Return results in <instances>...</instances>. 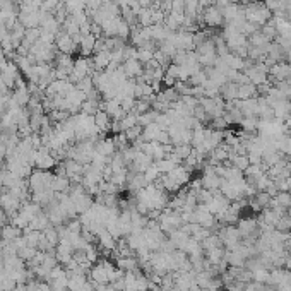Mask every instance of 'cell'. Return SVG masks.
I'll list each match as a JSON object with an SVG mask.
<instances>
[{
	"label": "cell",
	"instance_id": "8",
	"mask_svg": "<svg viewBox=\"0 0 291 291\" xmlns=\"http://www.w3.org/2000/svg\"><path fill=\"white\" fill-rule=\"evenodd\" d=\"M55 47H57L58 53L64 55H70L72 57L74 53H79V47L74 41V38L70 34H67L65 31H60V33L55 36Z\"/></svg>",
	"mask_w": 291,
	"mask_h": 291
},
{
	"label": "cell",
	"instance_id": "28",
	"mask_svg": "<svg viewBox=\"0 0 291 291\" xmlns=\"http://www.w3.org/2000/svg\"><path fill=\"white\" fill-rule=\"evenodd\" d=\"M192 151H194L192 144H178V146H173V151H171V153L183 163V161L192 154Z\"/></svg>",
	"mask_w": 291,
	"mask_h": 291
},
{
	"label": "cell",
	"instance_id": "11",
	"mask_svg": "<svg viewBox=\"0 0 291 291\" xmlns=\"http://www.w3.org/2000/svg\"><path fill=\"white\" fill-rule=\"evenodd\" d=\"M95 153L103 158H112L116 153V146L113 137H99L95 144Z\"/></svg>",
	"mask_w": 291,
	"mask_h": 291
},
{
	"label": "cell",
	"instance_id": "3",
	"mask_svg": "<svg viewBox=\"0 0 291 291\" xmlns=\"http://www.w3.org/2000/svg\"><path fill=\"white\" fill-rule=\"evenodd\" d=\"M95 72V65H93V58L91 57H77L74 60V69L69 76V81L72 84H77L79 81H82L84 77L93 76Z\"/></svg>",
	"mask_w": 291,
	"mask_h": 291
},
{
	"label": "cell",
	"instance_id": "24",
	"mask_svg": "<svg viewBox=\"0 0 291 291\" xmlns=\"http://www.w3.org/2000/svg\"><path fill=\"white\" fill-rule=\"evenodd\" d=\"M228 163L231 164V166L238 168L240 171H245L248 166H250V161H248V156H247V154H240V153H229Z\"/></svg>",
	"mask_w": 291,
	"mask_h": 291
},
{
	"label": "cell",
	"instance_id": "19",
	"mask_svg": "<svg viewBox=\"0 0 291 291\" xmlns=\"http://www.w3.org/2000/svg\"><path fill=\"white\" fill-rule=\"evenodd\" d=\"M48 226H51V223H50V219H48L47 212H45V209H43V211H40L36 216H34V219L29 223V226L26 229H36V231H45ZM26 229H24V231H26Z\"/></svg>",
	"mask_w": 291,
	"mask_h": 291
},
{
	"label": "cell",
	"instance_id": "9",
	"mask_svg": "<svg viewBox=\"0 0 291 291\" xmlns=\"http://www.w3.org/2000/svg\"><path fill=\"white\" fill-rule=\"evenodd\" d=\"M21 206H22L21 199H19L17 195H14L12 192H9V190H5V192L2 194V197H0V208L7 212L9 218H11L12 214H16V212L21 209Z\"/></svg>",
	"mask_w": 291,
	"mask_h": 291
},
{
	"label": "cell",
	"instance_id": "37",
	"mask_svg": "<svg viewBox=\"0 0 291 291\" xmlns=\"http://www.w3.org/2000/svg\"><path fill=\"white\" fill-rule=\"evenodd\" d=\"M139 2V5H141V9H149V7H153V0H137Z\"/></svg>",
	"mask_w": 291,
	"mask_h": 291
},
{
	"label": "cell",
	"instance_id": "6",
	"mask_svg": "<svg viewBox=\"0 0 291 291\" xmlns=\"http://www.w3.org/2000/svg\"><path fill=\"white\" fill-rule=\"evenodd\" d=\"M200 22L204 24V28L208 29H219L225 26V17H223V12L216 5H209L202 11L200 14Z\"/></svg>",
	"mask_w": 291,
	"mask_h": 291
},
{
	"label": "cell",
	"instance_id": "10",
	"mask_svg": "<svg viewBox=\"0 0 291 291\" xmlns=\"http://www.w3.org/2000/svg\"><path fill=\"white\" fill-rule=\"evenodd\" d=\"M269 106L274 112V118H279V120L286 122L291 116V101L288 98L274 99V101L269 103Z\"/></svg>",
	"mask_w": 291,
	"mask_h": 291
},
{
	"label": "cell",
	"instance_id": "20",
	"mask_svg": "<svg viewBox=\"0 0 291 291\" xmlns=\"http://www.w3.org/2000/svg\"><path fill=\"white\" fill-rule=\"evenodd\" d=\"M110 64H112V58H110L108 50L93 53V65H95V70H105Z\"/></svg>",
	"mask_w": 291,
	"mask_h": 291
},
{
	"label": "cell",
	"instance_id": "26",
	"mask_svg": "<svg viewBox=\"0 0 291 291\" xmlns=\"http://www.w3.org/2000/svg\"><path fill=\"white\" fill-rule=\"evenodd\" d=\"M257 96H259L257 86H254L252 82L238 86V99H250V98H257Z\"/></svg>",
	"mask_w": 291,
	"mask_h": 291
},
{
	"label": "cell",
	"instance_id": "7",
	"mask_svg": "<svg viewBox=\"0 0 291 291\" xmlns=\"http://www.w3.org/2000/svg\"><path fill=\"white\" fill-rule=\"evenodd\" d=\"M200 180V185H202L204 190H209V192H218L219 187H221V182L223 178L219 177L218 173L214 171V168L211 166V164H208V166L202 170V175L199 177Z\"/></svg>",
	"mask_w": 291,
	"mask_h": 291
},
{
	"label": "cell",
	"instance_id": "25",
	"mask_svg": "<svg viewBox=\"0 0 291 291\" xmlns=\"http://www.w3.org/2000/svg\"><path fill=\"white\" fill-rule=\"evenodd\" d=\"M204 257H206V260H208L211 266H218V264L223 262V259H225V247H216V248H211V250H206L204 252Z\"/></svg>",
	"mask_w": 291,
	"mask_h": 291
},
{
	"label": "cell",
	"instance_id": "18",
	"mask_svg": "<svg viewBox=\"0 0 291 291\" xmlns=\"http://www.w3.org/2000/svg\"><path fill=\"white\" fill-rule=\"evenodd\" d=\"M22 235H24V231H22L21 228H17V226L11 225V223H7L5 226H2V228H0V240L7 242V243L14 242L16 238L22 237Z\"/></svg>",
	"mask_w": 291,
	"mask_h": 291
},
{
	"label": "cell",
	"instance_id": "16",
	"mask_svg": "<svg viewBox=\"0 0 291 291\" xmlns=\"http://www.w3.org/2000/svg\"><path fill=\"white\" fill-rule=\"evenodd\" d=\"M11 99L17 106L26 108V106H28V103H29V99H31V91H29V87L24 86V87H16V89H12Z\"/></svg>",
	"mask_w": 291,
	"mask_h": 291
},
{
	"label": "cell",
	"instance_id": "36",
	"mask_svg": "<svg viewBox=\"0 0 291 291\" xmlns=\"http://www.w3.org/2000/svg\"><path fill=\"white\" fill-rule=\"evenodd\" d=\"M11 93V89H9V86L5 84L4 77L0 76V95H9Z\"/></svg>",
	"mask_w": 291,
	"mask_h": 291
},
{
	"label": "cell",
	"instance_id": "2",
	"mask_svg": "<svg viewBox=\"0 0 291 291\" xmlns=\"http://www.w3.org/2000/svg\"><path fill=\"white\" fill-rule=\"evenodd\" d=\"M51 178H53V173H51V171L38 170V168H34L33 173L29 175V178H28V185H29L31 194L50 190L51 189Z\"/></svg>",
	"mask_w": 291,
	"mask_h": 291
},
{
	"label": "cell",
	"instance_id": "15",
	"mask_svg": "<svg viewBox=\"0 0 291 291\" xmlns=\"http://www.w3.org/2000/svg\"><path fill=\"white\" fill-rule=\"evenodd\" d=\"M95 125L99 130V134H106V132H112L113 118L105 112V110H99L95 115Z\"/></svg>",
	"mask_w": 291,
	"mask_h": 291
},
{
	"label": "cell",
	"instance_id": "27",
	"mask_svg": "<svg viewBox=\"0 0 291 291\" xmlns=\"http://www.w3.org/2000/svg\"><path fill=\"white\" fill-rule=\"evenodd\" d=\"M264 4H266V7L269 9V12L273 16L286 14V0H264Z\"/></svg>",
	"mask_w": 291,
	"mask_h": 291
},
{
	"label": "cell",
	"instance_id": "39",
	"mask_svg": "<svg viewBox=\"0 0 291 291\" xmlns=\"http://www.w3.org/2000/svg\"><path fill=\"white\" fill-rule=\"evenodd\" d=\"M0 74H2V69H0Z\"/></svg>",
	"mask_w": 291,
	"mask_h": 291
},
{
	"label": "cell",
	"instance_id": "17",
	"mask_svg": "<svg viewBox=\"0 0 291 291\" xmlns=\"http://www.w3.org/2000/svg\"><path fill=\"white\" fill-rule=\"evenodd\" d=\"M125 74H127L129 79H139V77L144 74V65L139 62L137 58H132V60H127V62L122 64Z\"/></svg>",
	"mask_w": 291,
	"mask_h": 291
},
{
	"label": "cell",
	"instance_id": "4",
	"mask_svg": "<svg viewBox=\"0 0 291 291\" xmlns=\"http://www.w3.org/2000/svg\"><path fill=\"white\" fill-rule=\"evenodd\" d=\"M158 223H160V228L163 229L166 235L177 231V229H180L183 226V221H182V218H180V212L173 211V209H170V208L163 209V211L160 212Z\"/></svg>",
	"mask_w": 291,
	"mask_h": 291
},
{
	"label": "cell",
	"instance_id": "30",
	"mask_svg": "<svg viewBox=\"0 0 291 291\" xmlns=\"http://www.w3.org/2000/svg\"><path fill=\"white\" fill-rule=\"evenodd\" d=\"M269 277H271V269H267V267H260V269L252 271V281H254V283L269 284Z\"/></svg>",
	"mask_w": 291,
	"mask_h": 291
},
{
	"label": "cell",
	"instance_id": "12",
	"mask_svg": "<svg viewBox=\"0 0 291 291\" xmlns=\"http://www.w3.org/2000/svg\"><path fill=\"white\" fill-rule=\"evenodd\" d=\"M72 187V182H70L69 177L60 173H53V178H51V190L55 194H67Z\"/></svg>",
	"mask_w": 291,
	"mask_h": 291
},
{
	"label": "cell",
	"instance_id": "41",
	"mask_svg": "<svg viewBox=\"0 0 291 291\" xmlns=\"http://www.w3.org/2000/svg\"><path fill=\"white\" fill-rule=\"evenodd\" d=\"M173 291H175V290H173Z\"/></svg>",
	"mask_w": 291,
	"mask_h": 291
},
{
	"label": "cell",
	"instance_id": "5",
	"mask_svg": "<svg viewBox=\"0 0 291 291\" xmlns=\"http://www.w3.org/2000/svg\"><path fill=\"white\" fill-rule=\"evenodd\" d=\"M31 160H33L34 168H38V170H48L50 171L58 164L57 158L53 156V153L48 149L47 146H41V147L34 149L33 158H31Z\"/></svg>",
	"mask_w": 291,
	"mask_h": 291
},
{
	"label": "cell",
	"instance_id": "31",
	"mask_svg": "<svg viewBox=\"0 0 291 291\" xmlns=\"http://www.w3.org/2000/svg\"><path fill=\"white\" fill-rule=\"evenodd\" d=\"M154 58V51L149 50V48H146V47H141L137 48V60L142 64V65H146L147 62H151Z\"/></svg>",
	"mask_w": 291,
	"mask_h": 291
},
{
	"label": "cell",
	"instance_id": "35",
	"mask_svg": "<svg viewBox=\"0 0 291 291\" xmlns=\"http://www.w3.org/2000/svg\"><path fill=\"white\" fill-rule=\"evenodd\" d=\"M170 12H173V14H185V2L183 0H173Z\"/></svg>",
	"mask_w": 291,
	"mask_h": 291
},
{
	"label": "cell",
	"instance_id": "1",
	"mask_svg": "<svg viewBox=\"0 0 291 291\" xmlns=\"http://www.w3.org/2000/svg\"><path fill=\"white\" fill-rule=\"evenodd\" d=\"M243 11H245V19H247L248 22L257 24L259 28L267 24V22L271 21V17H273L269 9L264 4V0H254V2L243 4Z\"/></svg>",
	"mask_w": 291,
	"mask_h": 291
},
{
	"label": "cell",
	"instance_id": "23",
	"mask_svg": "<svg viewBox=\"0 0 291 291\" xmlns=\"http://www.w3.org/2000/svg\"><path fill=\"white\" fill-rule=\"evenodd\" d=\"M264 173H266V170H264V166H262V164H250V166L243 171V177H245V180H247L248 183H252V185H254V183L257 182V180L260 178Z\"/></svg>",
	"mask_w": 291,
	"mask_h": 291
},
{
	"label": "cell",
	"instance_id": "14",
	"mask_svg": "<svg viewBox=\"0 0 291 291\" xmlns=\"http://www.w3.org/2000/svg\"><path fill=\"white\" fill-rule=\"evenodd\" d=\"M98 38L95 34H82L79 41V55L81 57H91L95 53V45Z\"/></svg>",
	"mask_w": 291,
	"mask_h": 291
},
{
	"label": "cell",
	"instance_id": "13",
	"mask_svg": "<svg viewBox=\"0 0 291 291\" xmlns=\"http://www.w3.org/2000/svg\"><path fill=\"white\" fill-rule=\"evenodd\" d=\"M116 267L122 269L124 273H130V271H139L141 269V262L135 255H127V257H116L115 260Z\"/></svg>",
	"mask_w": 291,
	"mask_h": 291
},
{
	"label": "cell",
	"instance_id": "22",
	"mask_svg": "<svg viewBox=\"0 0 291 291\" xmlns=\"http://www.w3.org/2000/svg\"><path fill=\"white\" fill-rule=\"evenodd\" d=\"M219 95L225 101H237L238 99V84L235 82H226L225 86H221Z\"/></svg>",
	"mask_w": 291,
	"mask_h": 291
},
{
	"label": "cell",
	"instance_id": "29",
	"mask_svg": "<svg viewBox=\"0 0 291 291\" xmlns=\"http://www.w3.org/2000/svg\"><path fill=\"white\" fill-rule=\"evenodd\" d=\"M269 38L266 36V34H262V31L259 29L257 33L255 34H252V36H248V45L250 47H269Z\"/></svg>",
	"mask_w": 291,
	"mask_h": 291
},
{
	"label": "cell",
	"instance_id": "32",
	"mask_svg": "<svg viewBox=\"0 0 291 291\" xmlns=\"http://www.w3.org/2000/svg\"><path fill=\"white\" fill-rule=\"evenodd\" d=\"M38 252H40V250H38V248H33V247H24V248H21V250L17 252V255L22 259V260L26 262V264H29V262L33 260V259L38 255Z\"/></svg>",
	"mask_w": 291,
	"mask_h": 291
},
{
	"label": "cell",
	"instance_id": "21",
	"mask_svg": "<svg viewBox=\"0 0 291 291\" xmlns=\"http://www.w3.org/2000/svg\"><path fill=\"white\" fill-rule=\"evenodd\" d=\"M161 132H163V129H161L156 122H153V124L146 125V127L142 129V139H144L146 142H151V141L158 142V141H160Z\"/></svg>",
	"mask_w": 291,
	"mask_h": 291
},
{
	"label": "cell",
	"instance_id": "38",
	"mask_svg": "<svg viewBox=\"0 0 291 291\" xmlns=\"http://www.w3.org/2000/svg\"><path fill=\"white\" fill-rule=\"evenodd\" d=\"M243 291H257L255 290V284H254V281H252V283H248L247 286H245V290Z\"/></svg>",
	"mask_w": 291,
	"mask_h": 291
},
{
	"label": "cell",
	"instance_id": "33",
	"mask_svg": "<svg viewBox=\"0 0 291 291\" xmlns=\"http://www.w3.org/2000/svg\"><path fill=\"white\" fill-rule=\"evenodd\" d=\"M76 87H77V89H81V91L87 96L89 93L93 91V89H95V82H93L91 76H89V77H84L82 81H79V82L76 84Z\"/></svg>",
	"mask_w": 291,
	"mask_h": 291
},
{
	"label": "cell",
	"instance_id": "40",
	"mask_svg": "<svg viewBox=\"0 0 291 291\" xmlns=\"http://www.w3.org/2000/svg\"><path fill=\"white\" fill-rule=\"evenodd\" d=\"M0 160H2V156H0Z\"/></svg>",
	"mask_w": 291,
	"mask_h": 291
},
{
	"label": "cell",
	"instance_id": "34",
	"mask_svg": "<svg viewBox=\"0 0 291 291\" xmlns=\"http://www.w3.org/2000/svg\"><path fill=\"white\" fill-rule=\"evenodd\" d=\"M124 134H125V137L129 139V142H130V144H134L137 139L142 137V127L137 124V125H134L132 129H129V130H125Z\"/></svg>",
	"mask_w": 291,
	"mask_h": 291
}]
</instances>
